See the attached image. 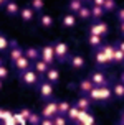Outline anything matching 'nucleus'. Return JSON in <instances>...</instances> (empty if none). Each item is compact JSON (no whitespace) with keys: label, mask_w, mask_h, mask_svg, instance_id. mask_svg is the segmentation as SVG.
<instances>
[{"label":"nucleus","mask_w":124,"mask_h":125,"mask_svg":"<svg viewBox=\"0 0 124 125\" xmlns=\"http://www.w3.org/2000/svg\"><path fill=\"white\" fill-rule=\"evenodd\" d=\"M74 105L78 107L80 110H91V107L94 105L93 104V100L89 99L88 95H84V94H81L78 99L74 100Z\"/></svg>","instance_id":"15"},{"label":"nucleus","mask_w":124,"mask_h":125,"mask_svg":"<svg viewBox=\"0 0 124 125\" xmlns=\"http://www.w3.org/2000/svg\"><path fill=\"white\" fill-rule=\"evenodd\" d=\"M60 76H61L60 74V69L56 68V66H50L43 79H46V81H50L53 86H56V84H60Z\"/></svg>","instance_id":"14"},{"label":"nucleus","mask_w":124,"mask_h":125,"mask_svg":"<svg viewBox=\"0 0 124 125\" xmlns=\"http://www.w3.org/2000/svg\"><path fill=\"white\" fill-rule=\"evenodd\" d=\"M94 89V84L93 81L89 79V77H86V79H81L80 82H78V92L80 94H84V95H88V94L91 92Z\"/></svg>","instance_id":"18"},{"label":"nucleus","mask_w":124,"mask_h":125,"mask_svg":"<svg viewBox=\"0 0 124 125\" xmlns=\"http://www.w3.org/2000/svg\"><path fill=\"white\" fill-rule=\"evenodd\" d=\"M80 109L74 105V104H71V107H69V110H68V114H66V117H68V120L69 122H73V124H76V120H78V117H80Z\"/></svg>","instance_id":"27"},{"label":"nucleus","mask_w":124,"mask_h":125,"mask_svg":"<svg viewBox=\"0 0 124 125\" xmlns=\"http://www.w3.org/2000/svg\"><path fill=\"white\" fill-rule=\"evenodd\" d=\"M76 17H78L80 20H89V18H91V8L84 3V5L80 8V12L76 13Z\"/></svg>","instance_id":"29"},{"label":"nucleus","mask_w":124,"mask_h":125,"mask_svg":"<svg viewBox=\"0 0 124 125\" xmlns=\"http://www.w3.org/2000/svg\"><path fill=\"white\" fill-rule=\"evenodd\" d=\"M18 112H20V115H22V117H23V119L27 120V122H28V117L31 115V112H33V110H31L30 107H20V109H18Z\"/></svg>","instance_id":"37"},{"label":"nucleus","mask_w":124,"mask_h":125,"mask_svg":"<svg viewBox=\"0 0 124 125\" xmlns=\"http://www.w3.org/2000/svg\"><path fill=\"white\" fill-rule=\"evenodd\" d=\"M18 76H20L18 77L20 84L25 86V87H37L38 84L41 82V79H43L33 68H30L28 71H25V73H22V74H18Z\"/></svg>","instance_id":"2"},{"label":"nucleus","mask_w":124,"mask_h":125,"mask_svg":"<svg viewBox=\"0 0 124 125\" xmlns=\"http://www.w3.org/2000/svg\"><path fill=\"white\" fill-rule=\"evenodd\" d=\"M25 56L28 58L31 62L40 59V48H35V46H28V48H25Z\"/></svg>","instance_id":"24"},{"label":"nucleus","mask_w":124,"mask_h":125,"mask_svg":"<svg viewBox=\"0 0 124 125\" xmlns=\"http://www.w3.org/2000/svg\"><path fill=\"white\" fill-rule=\"evenodd\" d=\"M38 89V95H40V99L46 102V100H51L53 99V92H55V86L51 84L50 81L46 79H41V82L37 86Z\"/></svg>","instance_id":"4"},{"label":"nucleus","mask_w":124,"mask_h":125,"mask_svg":"<svg viewBox=\"0 0 124 125\" xmlns=\"http://www.w3.org/2000/svg\"><path fill=\"white\" fill-rule=\"evenodd\" d=\"M112 64H116V66H124V51H121L118 46H116L114 56H112Z\"/></svg>","instance_id":"28"},{"label":"nucleus","mask_w":124,"mask_h":125,"mask_svg":"<svg viewBox=\"0 0 124 125\" xmlns=\"http://www.w3.org/2000/svg\"><path fill=\"white\" fill-rule=\"evenodd\" d=\"M66 62H68V66L73 69V71H81V69H84V66H86V59H84V56L80 54V53L69 54Z\"/></svg>","instance_id":"9"},{"label":"nucleus","mask_w":124,"mask_h":125,"mask_svg":"<svg viewBox=\"0 0 124 125\" xmlns=\"http://www.w3.org/2000/svg\"><path fill=\"white\" fill-rule=\"evenodd\" d=\"M93 59H94V64H96V68H108V66H111L112 62L109 61V58L106 56L104 53H103V51L99 50H94L93 51Z\"/></svg>","instance_id":"11"},{"label":"nucleus","mask_w":124,"mask_h":125,"mask_svg":"<svg viewBox=\"0 0 124 125\" xmlns=\"http://www.w3.org/2000/svg\"><path fill=\"white\" fill-rule=\"evenodd\" d=\"M111 89H112V94H114L116 99H124V82L114 81L111 84Z\"/></svg>","instance_id":"21"},{"label":"nucleus","mask_w":124,"mask_h":125,"mask_svg":"<svg viewBox=\"0 0 124 125\" xmlns=\"http://www.w3.org/2000/svg\"><path fill=\"white\" fill-rule=\"evenodd\" d=\"M108 31H109V26H108V23H104L103 20L93 21L91 25L88 26V33H91V35H98V36H103V38L108 36Z\"/></svg>","instance_id":"7"},{"label":"nucleus","mask_w":124,"mask_h":125,"mask_svg":"<svg viewBox=\"0 0 124 125\" xmlns=\"http://www.w3.org/2000/svg\"><path fill=\"white\" fill-rule=\"evenodd\" d=\"M103 43H104V38H103V36H98V35H91V33H88V44H89V48H91L93 51L98 50V48H101Z\"/></svg>","instance_id":"19"},{"label":"nucleus","mask_w":124,"mask_h":125,"mask_svg":"<svg viewBox=\"0 0 124 125\" xmlns=\"http://www.w3.org/2000/svg\"><path fill=\"white\" fill-rule=\"evenodd\" d=\"M31 66H33V62H31L27 56H25V54L22 58H18L17 61L13 62V68H15V71H17L18 74H22V73H25V71H28Z\"/></svg>","instance_id":"12"},{"label":"nucleus","mask_w":124,"mask_h":125,"mask_svg":"<svg viewBox=\"0 0 124 125\" xmlns=\"http://www.w3.org/2000/svg\"><path fill=\"white\" fill-rule=\"evenodd\" d=\"M2 86H3V81L0 79V91H2Z\"/></svg>","instance_id":"46"},{"label":"nucleus","mask_w":124,"mask_h":125,"mask_svg":"<svg viewBox=\"0 0 124 125\" xmlns=\"http://www.w3.org/2000/svg\"><path fill=\"white\" fill-rule=\"evenodd\" d=\"M88 77L93 81L94 86H111L112 82H114L112 76H109L103 68H96L94 71H91Z\"/></svg>","instance_id":"3"},{"label":"nucleus","mask_w":124,"mask_h":125,"mask_svg":"<svg viewBox=\"0 0 124 125\" xmlns=\"http://www.w3.org/2000/svg\"><path fill=\"white\" fill-rule=\"evenodd\" d=\"M31 68L35 69L41 77H45V74H46V71H48L50 66L43 61V59H41V58H40V59H37V61H33V66H31Z\"/></svg>","instance_id":"20"},{"label":"nucleus","mask_w":124,"mask_h":125,"mask_svg":"<svg viewBox=\"0 0 124 125\" xmlns=\"http://www.w3.org/2000/svg\"><path fill=\"white\" fill-rule=\"evenodd\" d=\"M114 44H116V46H118L121 51H124V40H119V41H116Z\"/></svg>","instance_id":"41"},{"label":"nucleus","mask_w":124,"mask_h":125,"mask_svg":"<svg viewBox=\"0 0 124 125\" xmlns=\"http://www.w3.org/2000/svg\"><path fill=\"white\" fill-rule=\"evenodd\" d=\"M103 8H104V12H106V13L116 12V8H118V5H116V0H106L104 5H103Z\"/></svg>","instance_id":"35"},{"label":"nucleus","mask_w":124,"mask_h":125,"mask_svg":"<svg viewBox=\"0 0 124 125\" xmlns=\"http://www.w3.org/2000/svg\"><path fill=\"white\" fill-rule=\"evenodd\" d=\"M119 35L124 36V21H119Z\"/></svg>","instance_id":"43"},{"label":"nucleus","mask_w":124,"mask_h":125,"mask_svg":"<svg viewBox=\"0 0 124 125\" xmlns=\"http://www.w3.org/2000/svg\"><path fill=\"white\" fill-rule=\"evenodd\" d=\"M40 114H41L43 117H48V119H55V115L58 114V100H53V99H51V100L43 102Z\"/></svg>","instance_id":"8"},{"label":"nucleus","mask_w":124,"mask_h":125,"mask_svg":"<svg viewBox=\"0 0 124 125\" xmlns=\"http://www.w3.org/2000/svg\"><path fill=\"white\" fill-rule=\"evenodd\" d=\"M2 64H3V59H2V56H0V66H2Z\"/></svg>","instance_id":"48"},{"label":"nucleus","mask_w":124,"mask_h":125,"mask_svg":"<svg viewBox=\"0 0 124 125\" xmlns=\"http://www.w3.org/2000/svg\"><path fill=\"white\" fill-rule=\"evenodd\" d=\"M81 7H83V0H69L68 2V12L76 15V13L80 12Z\"/></svg>","instance_id":"30"},{"label":"nucleus","mask_w":124,"mask_h":125,"mask_svg":"<svg viewBox=\"0 0 124 125\" xmlns=\"http://www.w3.org/2000/svg\"><path fill=\"white\" fill-rule=\"evenodd\" d=\"M3 8H5L7 17H10V18L18 17V15H20V7H18V3H17V2H13V0H8L5 5H3Z\"/></svg>","instance_id":"17"},{"label":"nucleus","mask_w":124,"mask_h":125,"mask_svg":"<svg viewBox=\"0 0 124 125\" xmlns=\"http://www.w3.org/2000/svg\"><path fill=\"white\" fill-rule=\"evenodd\" d=\"M8 48H10V38L5 33H0V53L8 51Z\"/></svg>","instance_id":"31"},{"label":"nucleus","mask_w":124,"mask_h":125,"mask_svg":"<svg viewBox=\"0 0 124 125\" xmlns=\"http://www.w3.org/2000/svg\"><path fill=\"white\" fill-rule=\"evenodd\" d=\"M89 2H91V3H93V0H84V3H89Z\"/></svg>","instance_id":"47"},{"label":"nucleus","mask_w":124,"mask_h":125,"mask_svg":"<svg viewBox=\"0 0 124 125\" xmlns=\"http://www.w3.org/2000/svg\"><path fill=\"white\" fill-rule=\"evenodd\" d=\"M104 2H106V0H93V5H96V7H103V5H104Z\"/></svg>","instance_id":"42"},{"label":"nucleus","mask_w":124,"mask_h":125,"mask_svg":"<svg viewBox=\"0 0 124 125\" xmlns=\"http://www.w3.org/2000/svg\"><path fill=\"white\" fill-rule=\"evenodd\" d=\"M104 15H106V12H104V8H103V7H96V5L91 7V18H93V21H99V20H103Z\"/></svg>","instance_id":"26"},{"label":"nucleus","mask_w":124,"mask_h":125,"mask_svg":"<svg viewBox=\"0 0 124 125\" xmlns=\"http://www.w3.org/2000/svg\"><path fill=\"white\" fill-rule=\"evenodd\" d=\"M119 124H124V110H123V114H121V120H119Z\"/></svg>","instance_id":"45"},{"label":"nucleus","mask_w":124,"mask_h":125,"mask_svg":"<svg viewBox=\"0 0 124 125\" xmlns=\"http://www.w3.org/2000/svg\"><path fill=\"white\" fill-rule=\"evenodd\" d=\"M0 7H3V3H2V0H0Z\"/></svg>","instance_id":"50"},{"label":"nucleus","mask_w":124,"mask_h":125,"mask_svg":"<svg viewBox=\"0 0 124 125\" xmlns=\"http://www.w3.org/2000/svg\"><path fill=\"white\" fill-rule=\"evenodd\" d=\"M69 107H71V102H68V100H58V114L66 115Z\"/></svg>","instance_id":"32"},{"label":"nucleus","mask_w":124,"mask_h":125,"mask_svg":"<svg viewBox=\"0 0 124 125\" xmlns=\"http://www.w3.org/2000/svg\"><path fill=\"white\" fill-rule=\"evenodd\" d=\"M13 120H15V124H20V125H25V124H28L27 120L20 115V112H13Z\"/></svg>","instance_id":"39"},{"label":"nucleus","mask_w":124,"mask_h":125,"mask_svg":"<svg viewBox=\"0 0 124 125\" xmlns=\"http://www.w3.org/2000/svg\"><path fill=\"white\" fill-rule=\"evenodd\" d=\"M53 25H55V20H53L51 15H48V13H41V15H40V26L50 30Z\"/></svg>","instance_id":"23"},{"label":"nucleus","mask_w":124,"mask_h":125,"mask_svg":"<svg viewBox=\"0 0 124 125\" xmlns=\"http://www.w3.org/2000/svg\"><path fill=\"white\" fill-rule=\"evenodd\" d=\"M30 7L37 13H41L45 10V0H31V2H30Z\"/></svg>","instance_id":"33"},{"label":"nucleus","mask_w":124,"mask_h":125,"mask_svg":"<svg viewBox=\"0 0 124 125\" xmlns=\"http://www.w3.org/2000/svg\"><path fill=\"white\" fill-rule=\"evenodd\" d=\"M41 119H43L41 114L31 112V115L28 117V124H30V125H40V124H41Z\"/></svg>","instance_id":"34"},{"label":"nucleus","mask_w":124,"mask_h":125,"mask_svg":"<svg viewBox=\"0 0 124 125\" xmlns=\"http://www.w3.org/2000/svg\"><path fill=\"white\" fill-rule=\"evenodd\" d=\"M96 120H94V115L91 114V110H81L80 112V117L76 120V124L80 125H93Z\"/></svg>","instance_id":"16"},{"label":"nucleus","mask_w":124,"mask_h":125,"mask_svg":"<svg viewBox=\"0 0 124 125\" xmlns=\"http://www.w3.org/2000/svg\"><path fill=\"white\" fill-rule=\"evenodd\" d=\"M35 10H33V8H31L30 5H25V7H22V8H20V20H22V21H23V23H31V21H33V20H35Z\"/></svg>","instance_id":"13"},{"label":"nucleus","mask_w":124,"mask_h":125,"mask_svg":"<svg viewBox=\"0 0 124 125\" xmlns=\"http://www.w3.org/2000/svg\"><path fill=\"white\" fill-rule=\"evenodd\" d=\"M99 50L103 51L106 56L109 58V61L112 62V56H114V51H116V44L114 43H103V46H101Z\"/></svg>","instance_id":"25"},{"label":"nucleus","mask_w":124,"mask_h":125,"mask_svg":"<svg viewBox=\"0 0 124 125\" xmlns=\"http://www.w3.org/2000/svg\"><path fill=\"white\" fill-rule=\"evenodd\" d=\"M88 97L93 100V104H98V105H106L116 99L111 86H94V89L88 94Z\"/></svg>","instance_id":"1"},{"label":"nucleus","mask_w":124,"mask_h":125,"mask_svg":"<svg viewBox=\"0 0 124 125\" xmlns=\"http://www.w3.org/2000/svg\"><path fill=\"white\" fill-rule=\"evenodd\" d=\"M7 53H8V59H10V62L13 64L18 58H22L25 54V50L17 43V41H15V40H10V48H8Z\"/></svg>","instance_id":"10"},{"label":"nucleus","mask_w":124,"mask_h":125,"mask_svg":"<svg viewBox=\"0 0 124 125\" xmlns=\"http://www.w3.org/2000/svg\"><path fill=\"white\" fill-rule=\"evenodd\" d=\"M119 81H121V82H124V71L121 73V76H119Z\"/></svg>","instance_id":"44"},{"label":"nucleus","mask_w":124,"mask_h":125,"mask_svg":"<svg viewBox=\"0 0 124 125\" xmlns=\"http://www.w3.org/2000/svg\"><path fill=\"white\" fill-rule=\"evenodd\" d=\"M8 76H10L8 68H7L5 64H2V66H0V79H2V81H5V79H8Z\"/></svg>","instance_id":"38"},{"label":"nucleus","mask_w":124,"mask_h":125,"mask_svg":"<svg viewBox=\"0 0 124 125\" xmlns=\"http://www.w3.org/2000/svg\"><path fill=\"white\" fill-rule=\"evenodd\" d=\"M40 58H41L48 66H55L56 64V56H55L53 43H45L43 46L40 48Z\"/></svg>","instance_id":"6"},{"label":"nucleus","mask_w":124,"mask_h":125,"mask_svg":"<svg viewBox=\"0 0 124 125\" xmlns=\"http://www.w3.org/2000/svg\"><path fill=\"white\" fill-rule=\"evenodd\" d=\"M53 48H55V56L58 62H66L69 58V46L65 41H53Z\"/></svg>","instance_id":"5"},{"label":"nucleus","mask_w":124,"mask_h":125,"mask_svg":"<svg viewBox=\"0 0 124 125\" xmlns=\"http://www.w3.org/2000/svg\"><path fill=\"white\" fill-rule=\"evenodd\" d=\"M63 28H74L76 26V15L74 13H66L61 20Z\"/></svg>","instance_id":"22"},{"label":"nucleus","mask_w":124,"mask_h":125,"mask_svg":"<svg viewBox=\"0 0 124 125\" xmlns=\"http://www.w3.org/2000/svg\"><path fill=\"white\" fill-rule=\"evenodd\" d=\"M7 2H8V0H2V3H3V5H5V3H7Z\"/></svg>","instance_id":"49"},{"label":"nucleus","mask_w":124,"mask_h":125,"mask_svg":"<svg viewBox=\"0 0 124 125\" xmlns=\"http://www.w3.org/2000/svg\"><path fill=\"white\" fill-rule=\"evenodd\" d=\"M69 120L66 115H61V114H56L55 119H53V125H66Z\"/></svg>","instance_id":"36"},{"label":"nucleus","mask_w":124,"mask_h":125,"mask_svg":"<svg viewBox=\"0 0 124 125\" xmlns=\"http://www.w3.org/2000/svg\"><path fill=\"white\" fill-rule=\"evenodd\" d=\"M118 20L119 21H124V8L118 10Z\"/></svg>","instance_id":"40"}]
</instances>
